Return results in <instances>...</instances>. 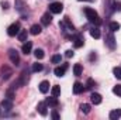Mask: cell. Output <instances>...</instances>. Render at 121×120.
<instances>
[{"mask_svg":"<svg viewBox=\"0 0 121 120\" xmlns=\"http://www.w3.org/2000/svg\"><path fill=\"white\" fill-rule=\"evenodd\" d=\"M79 1H86V0H79Z\"/></svg>","mask_w":121,"mask_h":120,"instance_id":"obj_38","label":"cell"},{"mask_svg":"<svg viewBox=\"0 0 121 120\" xmlns=\"http://www.w3.org/2000/svg\"><path fill=\"white\" fill-rule=\"evenodd\" d=\"M90 100H91L93 105H100L101 103V95L100 93H91Z\"/></svg>","mask_w":121,"mask_h":120,"instance_id":"obj_13","label":"cell"},{"mask_svg":"<svg viewBox=\"0 0 121 120\" xmlns=\"http://www.w3.org/2000/svg\"><path fill=\"white\" fill-rule=\"evenodd\" d=\"M114 10H118V11H121V1H118V3L116 1V3H114Z\"/></svg>","mask_w":121,"mask_h":120,"instance_id":"obj_35","label":"cell"},{"mask_svg":"<svg viewBox=\"0 0 121 120\" xmlns=\"http://www.w3.org/2000/svg\"><path fill=\"white\" fill-rule=\"evenodd\" d=\"M121 117V109H116L113 112H110V119L111 120H117Z\"/></svg>","mask_w":121,"mask_h":120,"instance_id":"obj_19","label":"cell"},{"mask_svg":"<svg viewBox=\"0 0 121 120\" xmlns=\"http://www.w3.org/2000/svg\"><path fill=\"white\" fill-rule=\"evenodd\" d=\"M82 72H83L82 65H80V64H76V65L73 66V74H75L76 76H80V75H82Z\"/></svg>","mask_w":121,"mask_h":120,"instance_id":"obj_22","label":"cell"},{"mask_svg":"<svg viewBox=\"0 0 121 120\" xmlns=\"http://www.w3.org/2000/svg\"><path fill=\"white\" fill-rule=\"evenodd\" d=\"M65 55H66V58H72V57H73V55H75V52H73V51H72V50H68V51H66V54H65Z\"/></svg>","mask_w":121,"mask_h":120,"instance_id":"obj_34","label":"cell"},{"mask_svg":"<svg viewBox=\"0 0 121 120\" xmlns=\"http://www.w3.org/2000/svg\"><path fill=\"white\" fill-rule=\"evenodd\" d=\"M110 30L113 31V32H114V31H118L120 30V23H117V21H111V23H110Z\"/></svg>","mask_w":121,"mask_h":120,"instance_id":"obj_26","label":"cell"},{"mask_svg":"<svg viewBox=\"0 0 121 120\" xmlns=\"http://www.w3.org/2000/svg\"><path fill=\"white\" fill-rule=\"evenodd\" d=\"M9 58H10V61L14 64V65H18L20 64V57H18V52L16 51V50H9Z\"/></svg>","mask_w":121,"mask_h":120,"instance_id":"obj_5","label":"cell"},{"mask_svg":"<svg viewBox=\"0 0 121 120\" xmlns=\"http://www.w3.org/2000/svg\"><path fill=\"white\" fill-rule=\"evenodd\" d=\"M16 7H17L18 11H21V10L24 9V3H23L21 0H16Z\"/></svg>","mask_w":121,"mask_h":120,"instance_id":"obj_31","label":"cell"},{"mask_svg":"<svg viewBox=\"0 0 121 120\" xmlns=\"http://www.w3.org/2000/svg\"><path fill=\"white\" fill-rule=\"evenodd\" d=\"M45 102H47V106H49V107H56V106L59 105V102H58V97H56V96H51V97H48Z\"/></svg>","mask_w":121,"mask_h":120,"instance_id":"obj_6","label":"cell"},{"mask_svg":"<svg viewBox=\"0 0 121 120\" xmlns=\"http://www.w3.org/2000/svg\"><path fill=\"white\" fill-rule=\"evenodd\" d=\"M1 6H3V9H4V10H6V9H9V3H4V1H3V3H1Z\"/></svg>","mask_w":121,"mask_h":120,"instance_id":"obj_37","label":"cell"},{"mask_svg":"<svg viewBox=\"0 0 121 120\" xmlns=\"http://www.w3.org/2000/svg\"><path fill=\"white\" fill-rule=\"evenodd\" d=\"M83 90H85L83 83H80V82H75V85H73V93H75V95H79V93H82Z\"/></svg>","mask_w":121,"mask_h":120,"instance_id":"obj_12","label":"cell"},{"mask_svg":"<svg viewBox=\"0 0 121 120\" xmlns=\"http://www.w3.org/2000/svg\"><path fill=\"white\" fill-rule=\"evenodd\" d=\"M42 68H44L42 64H38V62H37V64L32 65V72H39V71H42Z\"/></svg>","mask_w":121,"mask_h":120,"instance_id":"obj_28","label":"cell"},{"mask_svg":"<svg viewBox=\"0 0 121 120\" xmlns=\"http://www.w3.org/2000/svg\"><path fill=\"white\" fill-rule=\"evenodd\" d=\"M41 31H42V27L39 24H34V26H31V28H30V34L38 35V34H41Z\"/></svg>","mask_w":121,"mask_h":120,"instance_id":"obj_15","label":"cell"},{"mask_svg":"<svg viewBox=\"0 0 121 120\" xmlns=\"http://www.w3.org/2000/svg\"><path fill=\"white\" fill-rule=\"evenodd\" d=\"M49 10L54 14H59V13H62V10H63V6H62V3L55 1V3H51L49 4Z\"/></svg>","mask_w":121,"mask_h":120,"instance_id":"obj_4","label":"cell"},{"mask_svg":"<svg viewBox=\"0 0 121 120\" xmlns=\"http://www.w3.org/2000/svg\"><path fill=\"white\" fill-rule=\"evenodd\" d=\"M51 61H52V64H60V61H62V57H60L59 54H55V55L51 58Z\"/></svg>","mask_w":121,"mask_h":120,"instance_id":"obj_29","label":"cell"},{"mask_svg":"<svg viewBox=\"0 0 121 120\" xmlns=\"http://www.w3.org/2000/svg\"><path fill=\"white\" fill-rule=\"evenodd\" d=\"M52 119H54V120H59V115H58V112H56V110H54V112H52Z\"/></svg>","mask_w":121,"mask_h":120,"instance_id":"obj_36","label":"cell"},{"mask_svg":"<svg viewBox=\"0 0 121 120\" xmlns=\"http://www.w3.org/2000/svg\"><path fill=\"white\" fill-rule=\"evenodd\" d=\"M113 93L117 95V96H121V85H116L113 88Z\"/></svg>","mask_w":121,"mask_h":120,"instance_id":"obj_30","label":"cell"},{"mask_svg":"<svg viewBox=\"0 0 121 120\" xmlns=\"http://www.w3.org/2000/svg\"><path fill=\"white\" fill-rule=\"evenodd\" d=\"M48 90H49V82L48 81H42L39 83V92L41 93H47Z\"/></svg>","mask_w":121,"mask_h":120,"instance_id":"obj_16","label":"cell"},{"mask_svg":"<svg viewBox=\"0 0 121 120\" xmlns=\"http://www.w3.org/2000/svg\"><path fill=\"white\" fill-rule=\"evenodd\" d=\"M96 86V82L91 79V78H89L87 79V89H91V88H94Z\"/></svg>","mask_w":121,"mask_h":120,"instance_id":"obj_33","label":"cell"},{"mask_svg":"<svg viewBox=\"0 0 121 120\" xmlns=\"http://www.w3.org/2000/svg\"><path fill=\"white\" fill-rule=\"evenodd\" d=\"M31 50H32V42H31V41H26V42L23 44V47H21V51H23V54L28 55V54L31 52Z\"/></svg>","mask_w":121,"mask_h":120,"instance_id":"obj_7","label":"cell"},{"mask_svg":"<svg viewBox=\"0 0 121 120\" xmlns=\"http://www.w3.org/2000/svg\"><path fill=\"white\" fill-rule=\"evenodd\" d=\"M113 74H114V76H116L117 79H121V66L114 68V69H113Z\"/></svg>","mask_w":121,"mask_h":120,"instance_id":"obj_27","label":"cell"},{"mask_svg":"<svg viewBox=\"0 0 121 120\" xmlns=\"http://www.w3.org/2000/svg\"><path fill=\"white\" fill-rule=\"evenodd\" d=\"M90 35L93 37V38H100L101 34H100V30H99L97 27H93V28L90 30Z\"/></svg>","mask_w":121,"mask_h":120,"instance_id":"obj_24","label":"cell"},{"mask_svg":"<svg viewBox=\"0 0 121 120\" xmlns=\"http://www.w3.org/2000/svg\"><path fill=\"white\" fill-rule=\"evenodd\" d=\"M11 74H13V72H11L10 68H7V66H1V78H3V79H9Z\"/></svg>","mask_w":121,"mask_h":120,"instance_id":"obj_14","label":"cell"},{"mask_svg":"<svg viewBox=\"0 0 121 120\" xmlns=\"http://www.w3.org/2000/svg\"><path fill=\"white\" fill-rule=\"evenodd\" d=\"M6 96H7V99H14V92H13V88L11 89H7V92H6Z\"/></svg>","mask_w":121,"mask_h":120,"instance_id":"obj_32","label":"cell"},{"mask_svg":"<svg viewBox=\"0 0 121 120\" xmlns=\"http://www.w3.org/2000/svg\"><path fill=\"white\" fill-rule=\"evenodd\" d=\"M1 107H3L6 112L11 110V109H13V100H11V99H4V100L1 102Z\"/></svg>","mask_w":121,"mask_h":120,"instance_id":"obj_9","label":"cell"},{"mask_svg":"<svg viewBox=\"0 0 121 120\" xmlns=\"http://www.w3.org/2000/svg\"><path fill=\"white\" fill-rule=\"evenodd\" d=\"M66 68H68V64H65L63 66H56V68L54 69V74H55L58 78H60V76H63V75H65V71H66Z\"/></svg>","mask_w":121,"mask_h":120,"instance_id":"obj_8","label":"cell"},{"mask_svg":"<svg viewBox=\"0 0 121 120\" xmlns=\"http://www.w3.org/2000/svg\"><path fill=\"white\" fill-rule=\"evenodd\" d=\"M51 21H52V16H51L49 13H45V14L42 16V18H41L42 26H49V24H51Z\"/></svg>","mask_w":121,"mask_h":120,"instance_id":"obj_11","label":"cell"},{"mask_svg":"<svg viewBox=\"0 0 121 120\" xmlns=\"http://www.w3.org/2000/svg\"><path fill=\"white\" fill-rule=\"evenodd\" d=\"M83 44H85V40H83L80 35H78V37L73 40V45H75V48H80V47H83Z\"/></svg>","mask_w":121,"mask_h":120,"instance_id":"obj_17","label":"cell"},{"mask_svg":"<svg viewBox=\"0 0 121 120\" xmlns=\"http://www.w3.org/2000/svg\"><path fill=\"white\" fill-rule=\"evenodd\" d=\"M20 23H13L9 28H7V34L10 35V37H14V35H17L18 32H20Z\"/></svg>","mask_w":121,"mask_h":120,"instance_id":"obj_3","label":"cell"},{"mask_svg":"<svg viewBox=\"0 0 121 120\" xmlns=\"http://www.w3.org/2000/svg\"><path fill=\"white\" fill-rule=\"evenodd\" d=\"M51 95L58 97V96L60 95V86H58V85H54V86H52V89H51Z\"/></svg>","mask_w":121,"mask_h":120,"instance_id":"obj_23","label":"cell"},{"mask_svg":"<svg viewBox=\"0 0 121 120\" xmlns=\"http://www.w3.org/2000/svg\"><path fill=\"white\" fill-rule=\"evenodd\" d=\"M27 81H28V74H27V71H23V72H21V75H20V78L17 79V82H14L13 89L18 88V86H24V85L27 83Z\"/></svg>","mask_w":121,"mask_h":120,"instance_id":"obj_2","label":"cell"},{"mask_svg":"<svg viewBox=\"0 0 121 120\" xmlns=\"http://www.w3.org/2000/svg\"><path fill=\"white\" fill-rule=\"evenodd\" d=\"M37 110L42 115V116H47L48 112H47V102H39L38 106H37Z\"/></svg>","mask_w":121,"mask_h":120,"instance_id":"obj_10","label":"cell"},{"mask_svg":"<svg viewBox=\"0 0 121 120\" xmlns=\"http://www.w3.org/2000/svg\"><path fill=\"white\" fill-rule=\"evenodd\" d=\"M17 37H18V40H20V41L26 42V41H27V37H28V31H27V30H20V32L17 34Z\"/></svg>","mask_w":121,"mask_h":120,"instance_id":"obj_18","label":"cell"},{"mask_svg":"<svg viewBox=\"0 0 121 120\" xmlns=\"http://www.w3.org/2000/svg\"><path fill=\"white\" fill-rule=\"evenodd\" d=\"M34 55H35V58H37V60H42V58L45 57V52H44V50L37 48V50L34 51Z\"/></svg>","mask_w":121,"mask_h":120,"instance_id":"obj_21","label":"cell"},{"mask_svg":"<svg viewBox=\"0 0 121 120\" xmlns=\"http://www.w3.org/2000/svg\"><path fill=\"white\" fill-rule=\"evenodd\" d=\"M106 42H107V45H108L111 50H114V48H116V44H114V37H113V34H111V32L107 35V41H106Z\"/></svg>","mask_w":121,"mask_h":120,"instance_id":"obj_20","label":"cell"},{"mask_svg":"<svg viewBox=\"0 0 121 120\" xmlns=\"http://www.w3.org/2000/svg\"><path fill=\"white\" fill-rule=\"evenodd\" d=\"M85 14H86V17H87V20H89L90 23H94L96 26H100V24H101V20L99 18V14H97V11H96L94 9L86 7V9H85Z\"/></svg>","mask_w":121,"mask_h":120,"instance_id":"obj_1","label":"cell"},{"mask_svg":"<svg viewBox=\"0 0 121 120\" xmlns=\"http://www.w3.org/2000/svg\"><path fill=\"white\" fill-rule=\"evenodd\" d=\"M80 110H82V113H85V115H89V113H90V105H87V103H83V105H80Z\"/></svg>","mask_w":121,"mask_h":120,"instance_id":"obj_25","label":"cell"}]
</instances>
